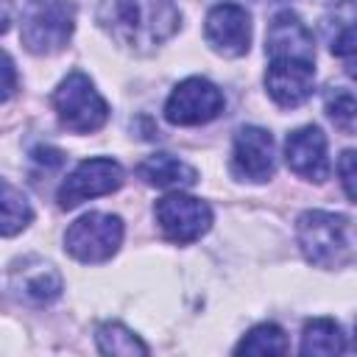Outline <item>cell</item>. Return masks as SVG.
Segmentation results:
<instances>
[{
    "mask_svg": "<svg viewBox=\"0 0 357 357\" xmlns=\"http://www.w3.org/2000/svg\"><path fill=\"white\" fill-rule=\"evenodd\" d=\"M53 109L59 123L73 134H92L109 120V103L81 70H73L53 89Z\"/></svg>",
    "mask_w": 357,
    "mask_h": 357,
    "instance_id": "4",
    "label": "cell"
},
{
    "mask_svg": "<svg viewBox=\"0 0 357 357\" xmlns=\"http://www.w3.org/2000/svg\"><path fill=\"white\" fill-rule=\"evenodd\" d=\"M296 240L307 262L318 268H340L357 251V226L346 215L310 209L296 220Z\"/></svg>",
    "mask_w": 357,
    "mask_h": 357,
    "instance_id": "2",
    "label": "cell"
},
{
    "mask_svg": "<svg viewBox=\"0 0 357 357\" xmlns=\"http://www.w3.org/2000/svg\"><path fill=\"white\" fill-rule=\"evenodd\" d=\"M298 351L301 354H343L346 337L332 318H312L304 324Z\"/></svg>",
    "mask_w": 357,
    "mask_h": 357,
    "instance_id": "17",
    "label": "cell"
},
{
    "mask_svg": "<svg viewBox=\"0 0 357 357\" xmlns=\"http://www.w3.org/2000/svg\"><path fill=\"white\" fill-rule=\"evenodd\" d=\"M265 56L268 59H304V61H315V42H312V31L307 28V22L284 8L279 11L265 33Z\"/></svg>",
    "mask_w": 357,
    "mask_h": 357,
    "instance_id": "14",
    "label": "cell"
},
{
    "mask_svg": "<svg viewBox=\"0 0 357 357\" xmlns=\"http://www.w3.org/2000/svg\"><path fill=\"white\" fill-rule=\"evenodd\" d=\"M287 337L282 332V326L276 324H259L254 326L237 346V354H287Z\"/></svg>",
    "mask_w": 357,
    "mask_h": 357,
    "instance_id": "19",
    "label": "cell"
},
{
    "mask_svg": "<svg viewBox=\"0 0 357 357\" xmlns=\"http://www.w3.org/2000/svg\"><path fill=\"white\" fill-rule=\"evenodd\" d=\"M123 243V220L106 212H86L64 231V251L78 262H106Z\"/></svg>",
    "mask_w": 357,
    "mask_h": 357,
    "instance_id": "5",
    "label": "cell"
},
{
    "mask_svg": "<svg viewBox=\"0 0 357 357\" xmlns=\"http://www.w3.org/2000/svg\"><path fill=\"white\" fill-rule=\"evenodd\" d=\"M75 28L73 0H25L20 17V39L36 56H53L67 47Z\"/></svg>",
    "mask_w": 357,
    "mask_h": 357,
    "instance_id": "3",
    "label": "cell"
},
{
    "mask_svg": "<svg viewBox=\"0 0 357 357\" xmlns=\"http://www.w3.org/2000/svg\"><path fill=\"white\" fill-rule=\"evenodd\" d=\"M204 36H206V42H209V47L215 53L237 59V56L248 53V45H251V17L237 3H218L206 14Z\"/></svg>",
    "mask_w": 357,
    "mask_h": 357,
    "instance_id": "10",
    "label": "cell"
},
{
    "mask_svg": "<svg viewBox=\"0 0 357 357\" xmlns=\"http://www.w3.org/2000/svg\"><path fill=\"white\" fill-rule=\"evenodd\" d=\"M33 218V209L28 204V198L11 184L3 178V237H14L17 231H22Z\"/></svg>",
    "mask_w": 357,
    "mask_h": 357,
    "instance_id": "20",
    "label": "cell"
},
{
    "mask_svg": "<svg viewBox=\"0 0 357 357\" xmlns=\"http://www.w3.org/2000/svg\"><path fill=\"white\" fill-rule=\"evenodd\" d=\"M8 290L31 307H45L61 296L64 282H61V273L56 271L53 262L39 259V257H25V259L11 265Z\"/></svg>",
    "mask_w": 357,
    "mask_h": 357,
    "instance_id": "11",
    "label": "cell"
},
{
    "mask_svg": "<svg viewBox=\"0 0 357 357\" xmlns=\"http://www.w3.org/2000/svg\"><path fill=\"white\" fill-rule=\"evenodd\" d=\"M123 184V167L120 162L109 159V156H92V159H84L59 187L56 198H59V206L61 209H73L89 198H98V195H109L114 190H120Z\"/></svg>",
    "mask_w": 357,
    "mask_h": 357,
    "instance_id": "8",
    "label": "cell"
},
{
    "mask_svg": "<svg viewBox=\"0 0 357 357\" xmlns=\"http://www.w3.org/2000/svg\"><path fill=\"white\" fill-rule=\"evenodd\" d=\"M337 176H340V187L343 192L357 204V151L349 148L340 153L337 159Z\"/></svg>",
    "mask_w": 357,
    "mask_h": 357,
    "instance_id": "22",
    "label": "cell"
},
{
    "mask_svg": "<svg viewBox=\"0 0 357 357\" xmlns=\"http://www.w3.org/2000/svg\"><path fill=\"white\" fill-rule=\"evenodd\" d=\"M95 340H98V349H100L103 354H123V357L148 354V346H145L131 329H126V326L117 324V321L100 324L98 332H95Z\"/></svg>",
    "mask_w": 357,
    "mask_h": 357,
    "instance_id": "18",
    "label": "cell"
},
{
    "mask_svg": "<svg viewBox=\"0 0 357 357\" xmlns=\"http://www.w3.org/2000/svg\"><path fill=\"white\" fill-rule=\"evenodd\" d=\"M321 36L332 56H357V0H335L321 17Z\"/></svg>",
    "mask_w": 357,
    "mask_h": 357,
    "instance_id": "15",
    "label": "cell"
},
{
    "mask_svg": "<svg viewBox=\"0 0 357 357\" xmlns=\"http://www.w3.org/2000/svg\"><path fill=\"white\" fill-rule=\"evenodd\" d=\"M153 215H156V223L165 231V237L178 245L201 240L212 226L209 204L201 198L184 195V192H170V195L159 198L153 206Z\"/></svg>",
    "mask_w": 357,
    "mask_h": 357,
    "instance_id": "6",
    "label": "cell"
},
{
    "mask_svg": "<svg viewBox=\"0 0 357 357\" xmlns=\"http://www.w3.org/2000/svg\"><path fill=\"white\" fill-rule=\"evenodd\" d=\"M324 109L329 114V120L335 123V128H340L343 134H354L357 131V95L343 89V86H332L324 95Z\"/></svg>",
    "mask_w": 357,
    "mask_h": 357,
    "instance_id": "21",
    "label": "cell"
},
{
    "mask_svg": "<svg viewBox=\"0 0 357 357\" xmlns=\"http://www.w3.org/2000/svg\"><path fill=\"white\" fill-rule=\"evenodd\" d=\"M226 106L223 92L206 78H184L165 103V120L173 126H204Z\"/></svg>",
    "mask_w": 357,
    "mask_h": 357,
    "instance_id": "7",
    "label": "cell"
},
{
    "mask_svg": "<svg viewBox=\"0 0 357 357\" xmlns=\"http://www.w3.org/2000/svg\"><path fill=\"white\" fill-rule=\"evenodd\" d=\"M284 162L287 167L307 181H326L329 178V156H326V137L318 126H301L287 134L284 139Z\"/></svg>",
    "mask_w": 357,
    "mask_h": 357,
    "instance_id": "13",
    "label": "cell"
},
{
    "mask_svg": "<svg viewBox=\"0 0 357 357\" xmlns=\"http://www.w3.org/2000/svg\"><path fill=\"white\" fill-rule=\"evenodd\" d=\"M315 86V61L304 59H268L265 89L282 109L301 106Z\"/></svg>",
    "mask_w": 357,
    "mask_h": 357,
    "instance_id": "12",
    "label": "cell"
},
{
    "mask_svg": "<svg viewBox=\"0 0 357 357\" xmlns=\"http://www.w3.org/2000/svg\"><path fill=\"white\" fill-rule=\"evenodd\" d=\"M137 176L159 190H184L198 184V170L173 153H151L137 165Z\"/></svg>",
    "mask_w": 357,
    "mask_h": 357,
    "instance_id": "16",
    "label": "cell"
},
{
    "mask_svg": "<svg viewBox=\"0 0 357 357\" xmlns=\"http://www.w3.org/2000/svg\"><path fill=\"white\" fill-rule=\"evenodd\" d=\"M98 25L117 45L151 53L178 31L181 14L173 0H100Z\"/></svg>",
    "mask_w": 357,
    "mask_h": 357,
    "instance_id": "1",
    "label": "cell"
},
{
    "mask_svg": "<svg viewBox=\"0 0 357 357\" xmlns=\"http://www.w3.org/2000/svg\"><path fill=\"white\" fill-rule=\"evenodd\" d=\"M3 73H6V86H3V100H8L11 95H14V61H11V56L6 53V59H3Z\"/></svg>",
    "mask_w": 357,
    "mask_h": 357,
    "instance_id": "23",
    "label": "cell"
},
{
    "mask_svg": "<svg viewBox=\"0 0 357 357\" xmlns=\"http://www.w3.org/2000/svg\"><path fill=\"white\" fill-rule=\"evenodd\" d=\"M276 170V151L273 137L259 126H243L234 134L231 145V173L240 181L262 184Z\"/></svg>",
    "mask_w": 357,
    "mask_h": 357,
    "instance_id": "9",
    "label": "cell"
},
{
    "mask_svg": "<svg viewBox=\"0 0 357 357\" xmlns=\"http://www.w3.org/2000/svg\"><path fill=\"white\" fill-rule=\"evenodd\" d=\"M351 349L357 351V326H354V343H351Z\"/></svg>",
    "mask_w": 357,
    "mask_h": 357,
    "instance_id": "24",
    "label": "cell"
}]
</instances>
